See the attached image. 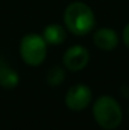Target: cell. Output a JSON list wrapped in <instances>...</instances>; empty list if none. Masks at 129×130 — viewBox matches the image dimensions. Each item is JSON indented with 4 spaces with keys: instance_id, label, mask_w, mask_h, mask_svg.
<instances>
[{
    "instance_id": "6da1fadb",
    "label": "cell",
    "mask_w": 129,
    "mask_h": 130,
    "mask_svg": "<svg viewBox=\"0 0 129 130\" xmlns=\"http://www.w3.org/2000/svg\"><path fill=\"white\" fill-rule=\"evenodd\" d=\"M67 29L75 36H85L95 25V15L89 5L81 1L71 3L63 15Z\"/></svg>"
},
{
    "instance_id": "7a4b0ae2",
    "label": "cell",
    "mask_w": 129,
    "mask_h": 130,
    "mask_svg": "<svg viewBox=\"0 0 129 130\" xmlns=\"http://www.w3.org/2000/svg\"><path fill=\"white\" fill-rule=\"evenodd\" d=\"M92 114L96 123L106 130L115 129L122 123V109L118 101H115L110 96L99 97L92 107Z\"/></svg>"
},
{
    "instance_id": "3957f363",
    "label": "cell",
    "mask_w": 129,
    "mask_h": 130,
    "mask_svg": "<svg viewBox=\"0 0 129 130\" xmlns=\"http://www.w3.org/2000/svg\"><path fill=\"white\" fill-rule=\"evenodd\" d=\"M20 56L29 66H39L47 54V43L42 36L31 33L23 37L20 42Z\"/></svg>"
},
{
    "instance_id": "277c9868",
    "label": "cell",
    "mask_w": 129,
    "mask_h": 130,
    "mask_svg": "<svg viewBox=\"0 0 129 130\" xmlns=\"http://www.w3.org/2000/svg\"><path fill=\"white\" fill-rule=\"evenodd\" d=\"M91 96H92V93H91L90 87L82 85V84H77L67 91L65 102L70 110L81 111L89 106V104L91 101Z\"/></svg>"
},
{
    "instance_id": "5b68a950",
    "label": "cell",
    "mask_w": 129,
    "mask_h": 130,
    "mask_svg": "<svg viewBox=\"0 0 129 130\" xmlns=\"http://www.w3.org/2000/svg\"><path fill=\"white\" fill-rule=\"evenodd\" d=\"M89 59L90 56L86 48H84L82 45H74L66 51L63 56V64L70 71L76 72L85 68L86 64L89 63Z\"/></svg>"
},
{
    "instance_id": "8992f818",
    "label": "cell",
    "mask_w": 129,
    "mask_h": 130,
    "mask_svg": "<svg viewBox=\"0 0 129 130\" xmlns=\"http://www.w3.org/2000/svg\"><path fill=\"white\" fill-rule=\"evenodd\" d=\"M94 43L103 51H111L118 45V34L109 28H101L94 34Z\"/></svg>"
},
{
    "instance_id": "52a82bcc",
    "label": "cell",
    "mask_w": 129,
    "mask_h": 130,
    "mask_svg": "<svg viewBox=\"0 0 129 130\" xmlns=\"http://www.w3.org/2000/svg\"><path fill=\"white\" fill-rule=\"evenodd\" d=\"M43 39L47 44L57 45L65 42L66 39V30L60 24H49L43 30Z\"/></svg>"
},
{
    "instance_id": "ba28073f",
    "label": "cell",
    "mask_w": 129,
    "mask_h": 130,
    "mask_svg": "<svg viewBox=\"0 0 129 130\" xmlns=\"http://www.w3.org/2000/svg\"><path fill=\"white\" fill-rule=\"evenodd\" d=\"M19 82L18 73L6 66L0 67V86L4 88H14Z\"/></svg>"
},
{
    "instance_id": "9c48e42d",
    "label": "cell",
    "mask_w": 129,
    "mask_h": 130,
    "mask_svg": "<svg viewBox=\"0 0 129 130\" xmlns=\"http://www.w3.org/2000/svg\"><path fill=\"white\" fill-rule=\"evenodd\" d=\"M65 71L60 66H53L47 73V82L51 86H58L65 81Z\"/></svg>"
},
{
    "instance_id": "30bf717a",
    "label": "cell",
    "mask_w": 129,
    "mask_h": 130,
    "mask_svg": "<svg viewBox=\"0 0 129 130\" xmlns=\"http://www.w3.org/2000/svg\"><path fill=\"white\" fill-rule=\"evenodd\" d=\"M123 39H124L125 45L129 48V23L127 24V27L124 28V32H123Z\"/></svg>"
}]
</instances>
